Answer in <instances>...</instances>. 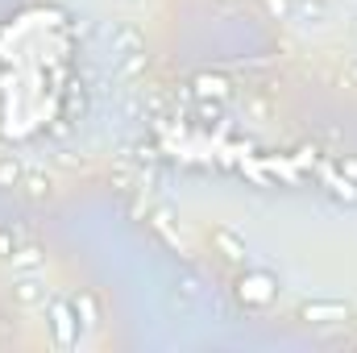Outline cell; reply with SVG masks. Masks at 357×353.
<instances>
[{"mask_svg": "<svg viewBox=\"0 0 357 353\" xmlns=\"http://www.w3.org/2000/svg\"><path fill=\"white\" fill-rule=\"evenodd\" d=\"M17 254V246H13V237L8 233H0V258H13Z\"/></svg>", "mask_w": 357, "mask_h": 353, "instance_id": "obj_7", "label": "cell"}, {"mask_svg": "<svg viewBox=\"0 0 357 353\" xmlns=\"http://www.w3.org/2000/svg\"><path fill=\"white\" fill-rule=\"evenodd\" d=\"M13 262L25 266V270H38V266H42V254H38V250H17V254H13Z\"/></svg>", "mask_w": 357, "mask_h": 353, "instance_id": "obj_6", "label": "cell"}, {"mask_svg": "<svg viewBox=\"0 0 357 353\" xmlns=\"http://www.w3.org/2000/svg\"><path fill=\"white\" fill-rule=\"evenodd\" d=\"M46 316H50V329H54L59 345H75L79 341V320H75V308L67 299H46Z\"/></svg>", "mask_w": 357, "mask_h": 353, "instance_id": "obj_1", "label": "cell"}, {"mask_svg": "<svg viewBox=\"0 0 357 353\" xmlns=\"http://www.w3.org/2000/svg\"><path fill=\"white\" fill-rule=\"evenodd\" d=\"M241 295H250L254 303H266L270 295H274V278H270V274H250V278H241Z\"/></svg>", "mask_w": 357, "mask_h": 353, "instance_id": "obj_3", "label": "cell"}, {"mask_svg": "<svg viewBox=\"0 0 357 353\" xmlns=\"http://www.w3.org/2000/svg\"><path fill=\"white\" fill-rule=\"evenodd\" d=\"M303 316H307V320H312V316H345V303H307Z\"/></svg>", "mask_w": 357, "mask_h": 353, "instance_id": "obj_5", "label": "cell"}, {"mask_svg": "<svg viewBox=\"0 0 357 353\" xmlns=\"http://www.w3.org/2000/svg\"><path fill=\"white\" fill-rule=\"evenodd\" d=\"M71 308H75V320H79L84 329H91V324H96V308H91L88 295H75V299H71Z\"/></svg>", "mask_w": 357, "mask_h": 353, "instance_id": "obj_4", "label": "cell"}, {"mask_svg": "<svg viewBox=\"0 0 357 353\" xmlns=\"http://www.w3.org/2000/svg\"><path fill=\"white\" fill-rule=\"evenodd\" d=\"M13 295H17V303H25V308H38V303H46V299H50V291H46V283H42V274H38V270L21 274V278L13 283Z\"/></svg>", "mask_w": 357, "mask_h": 353, "instance_id": "obj_2", "label": "cell"}, {"mask_svg": "<svg viewBox=\"0 0 357 353\" xmlns=\"http://www.w3.org/2000/svg\"><path fill=\"white\" fill-rule=\"evenodd\" d=\"M0 183H17V171L13 167H0Z\"/></svg>", "mask_w": 357, "mask_h": 353, "instance_id": "obj_8", "label": "cell"}]
</instances>
